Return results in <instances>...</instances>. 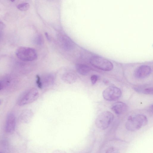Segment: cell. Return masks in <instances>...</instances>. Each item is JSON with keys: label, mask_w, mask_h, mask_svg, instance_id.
Wrapping results in <instances>:
<instances>
[{"label": "cell", "mask_w": 153, "mask_h": 153, "mask_svg": "<svg viewBox=\"0 0 153 153\" xmlns=\"http://www.w3.org/2000/svg\"><path fill=\"white\" fill-rule=\"evenodd\" d=\"M147 123V119L145 115L140 114L133 115L128 117L125 127L129 131H135L145 126Z\"/></svg>", "instance_id": "obj_1"}, {"label": "cell", "mask_w": 153, "mask_h": 153, "mask_svg": "<svg viewBox=\"0 0 153 153\" xmlns=\"http://www.w3.org/2000/svg\"><path fill=\"white\" fill-rule=\"evenodd\" d=\"M16 54L20 60L25 62H30L36 59L37 54L36 50L32 48L21 47L16 51Z\"/></svg>", "instance_id": "obj_2"}, {"label": "cell", "mask_w": 153, "mask_h": 153, "mask_svg": "<svg viewBox=\"0 0 153 153\" xmlns=\"http://www.w3.org/2000/svg\"><path fill=\"white\" fill-rule=\"evenodd\" d=\"M114 119V115L111 112L104 111L97 116L95 121V124L99 128L105 130L109 126Z\"/></svg>", "instance_id": "obj_3"}, {"label": "cell", "mask_w": 153, "mask_h": 153, "mask_svg": "<svg viewBox=\"0 0 153 153\" xmlns=\"http://www.w3.org/2000/svg\"><path fill=\"white\" fill-rule=\"evenodd\" d=\"M90 62L94 67L104 71H110L113 68V64L111 62L99 56L91 57Z\"/></svg>", "instance_id": "obj_4"}, {"label": "cell", "mask_w": 153, "mask_h": 153, "mask_svg": "<svg viewBox=\"0 0 153 153\" xmlns=\"http://www.w3.org/2000/svg\"><path fill=\"white\" fill-rule=\"evenodd\" d=\"M39 93L35 88H32L22 94L19 98L18 104L19 106L24 105L35 101L38 98Z\"/></svg>", "instance_id": "obj_5"}, {"label": "cell", "mask_w": 153, "mask_h": 153, "mask_svg": "<svg viewBox=\"0 0 153 153\" xmlns=\"http://www.w3.org/2000/svg\"><path fill=\"white\" fill-rule=\"evenodd\" d=\"M122 92L119 88L114 86H110L105 89L103 91L102 96L106 100L115 101L121 97Z\"/></svg>", "instance_id": "obj_6"}, {"label": "cell", "mask_w": 153, "mask_h": 153, "mask_svg": "<svg viewBox=\"0 0 153 153\" xmlns=\"http://www.w3.org/2000/svg\"><path fill=\"white\" fill-rule=\"evenodd\" d=\"M151 72L152 69L149 66L146 65H142L135 69L134 76L137 79H143L148 77Z\"/></svg>", "instance_id": "obj_7"}, {"label": "cell", "mask_w": 153, "mask_h": 153, "mask_svg": "<svg viewBox=\"0 0 153 153\" xmlns=\"http://www.w3.org/2000/svg\"><path fill=\"white\" fill-rule=\"evenodd\" d=\"M59 39L62 46L65 50L69 51L74 48V43L68 36L62 34L60 35L59 36Z\"/></svg>", "instance_id": "obj_8"}, {"label": "cell", "mask_w": 153, "mask_h": 153, "mask_svg": "<svg viewBox=\"0 0 153 153\" xmlns=\"http://www.w3.org/2000/svg\"><path fill=\"white\" fill-rule=\"evenodd\" d=\"M16 118L15 115L12 113L9 114L7 117L5 125V130L8 133L13 132L15 128Z\"/></svg>", "instance_id": "obj_9"}, {"label": "cell", "mask_w": 153, "mask_h": 153, "mask_svg": "<svg viewBox=\"0 0 153 153\" xmlns=\"http://www.w3.org/2000/svg\"><path fill=\"white\" fill-rule=\"evenodd\" d=\"M56 79V74L51 73L47 74L41 80L42 88L48 87L53 85Z\"/></svg>", "instance_id": "obj_10"}, {"label": "cell", "mask_w": 153, "mask_h": 153, "mask_svg": "<svg viewBox=\"0 0 153 153\" xmlns=\"http://www.w3.org/2000/svg\"><path fill=\"white\" fill-rule=\"evenodd\" d=\"M111 109L116 114L119 115L124 113L126 111L127 106L123 102H118L113 104Z\"/></svg>", "instance_id": "obj_11"}, {"label": "cell", "mask_w": 153, "mask_h": 153, "mask_svg": "<svg viewBox=\"0 0 153 153\" xmlns=\"http://www.w3.org/2000/svg\"><path fill=\"white\" fill-rule=\"evenodd\" d=\"M77 72L82 75H87L91 70V68L88 65L81 63H78L76 65Z\"/></svg>", "instance_id": "obj_12"}, {"label": "cell", "mask_w": 153, "mask_h": 153, "mask_svg": "<svg viewBox=\"0 0 153 153\" xmlns=\"http://www.w3.org/2000/svg\"><path fill=\"white\" fill-rule=\"evenodd\" d=\"M62 79L66 83L71 84L76 82L77 77L74 74L68 72L65 73L62 75Z\"/></svg>", "instance_id": "obj_13"}, {"label": "cell", "mask_w": 153, "mask_h": 153, "mask_svg": "<svg viewBox=\"0 0 153 153\" xmlns=\"http://www.w3.org/2000/svg\"><path fill=\"white\" fill-rule=\"evenodd\" d=\"M134 90L138 92L146 94H153V87L147 86L142 85L135 87Z\"/></svg>", "instance_id": "obj_14"}, {"label": "cell", "mask_w": 153, "mask_h": 153, "mask_svg": "<svg viewBox=\"0 0 153 153\" xmlns=\"http://www.w3.org/2000/svg\"><path fill=\"white\" fill-rule=\"evenodd\" d=\"M21 117L26 121H29L33 116V113L30 109H26L24 110L21 114Z\"/></svg>", "instance_id": "obj_15"}, {"label": "cell", "mask_w": 153, "mask_h": 153, "mask_svg": "<svg viewBox=\"0 0 153 153\" xmlns=\"http://www.w3.org/2000/svg\"><path fill=\"white\" fill-rule=\"evenodd\" d=\"M17 8L22 11H26L30 7V4L26 2L22 3L19 4L17 6Z\"/></svg>", "instance_id": "obj_16"}, {"label": "cell", "mask_w": 153, "mask_h": 153, "mask_svg": "<svg viewBox=\"0 0 153 153\" xmlns=\"http://www.w3.org/2000/svg\"><path fill=\"white\" fill-rule=\"evenodd\" d=\"M34 42L38 45H42L44 43L43 38L41 35H38L36 36L34 39Z\"/></svg>", "instance_id": "obj_17"}, {"label": "cell", "mask_w": 153, "mask_h": 153, "mask_svg": "<svg viewBox=\"0 0 153 153\" xmlns=\"http://www.w3.org/2000/svg\"><path fill=\"white\" fill-rule=\"evenodd\" d=\"M105 153H120L118 149L115 147H111L108 148Z\"/></svg>", "instance_id": "obj_18"}, {"label": "cell", "mask_w": 153, "mask_h": 153, "mask_svg": "<svg viewBox=\"0 0 153 153\" xmlns=\"http://www.w3.org/2000/svg\"><path fill=\"white\" fill-rule=\"evenodd\" d=\"M36 83L37 86L40 89L42 88H43L41 79L39 75H37L36 76Z\"/></svg>", "instance_id": "obj_19"}, {"label": "cell", "mask_w": 153, "mask_h": 153, "mask_svg": "<svg viewBox=\"0 0 153 153\" xmlns=\"http://www.w3.org/2000/svg\"><path fill=\"white\" fill-rule=\"evenodd\" d=\"M98 79V76L97 75H94L91 77V80L92 84H94L97 82Z\"/></svg>", "instance_id": "obj_20"}, {"label": "cell", "mask_w": 153, "mask_h": 153, "mask_svg": "<svg viewBox=\"0 0 153 153\" xmlns=\"http://www.w3.org/2000/svg\"><path fill=\"white\" fill-rule=\"evenodd\" d=\"M5 27V25L3 22L0 19V29H3Z\"/></svg>", "instance_id": "obj_21"}, {"label": "cell", "mask_w": 153, "mask_h": 153, "mask_svg": "<svg viewBox=\"0 0 153 153\" xmlns=\"http://www.w3.org/2000/svg\"><path fill=\"white\" fill-rule=\"evenodd\" d=\"M52 153H66L64 151L60 150H56L53 151Z\"/></svg>", "instance_id": "obj_22"}, {"label": "cell", "mask_w": 153, "mask_h": 153, "mask_svg": "<svg viewBox=\"0 0 153 153\" xmlns=\"http://www.w3.org/2000/svg\"><path fill=\"white\" fill-rule=\"evenodd\" d=\"M45 35L48 41H50L51 40L50 37L47 32L45 33Z\"/></svg>", "instance_id": "obj_23"}, {"label": "cell", "mask_w": 153, "mask_h": 153, "mask_svg": "<svg viewBox=\"0 0 153 153\" xmlns=\"http://www.w3.org/2000/svg\"><path fill=\"white\" fill-rule=\"evenodd\" d=\"M3 87L2 84L0 82V91L3 88Z\"/></svg>", "instance_id": "obj_24"}, {"label": "cell", "mask_w": 153, "mask_h": 153, "mask_svg": "<svg viewBox=\"0 0 153 153\" xmlns=\"http://www.w3.org/2000/svg\"><path fill=\"white\" fill-rule=\"evenodd\" d=\"M1 102H2V100H0V105L1 104Z\"/></svg>", "instance_id": "obj_25"}, {"label": "cell", "mask_w": 153, "mask_h": 153, "mask_svg": "<svg viewBox=\"0 0 153 153\" xmlns=\"http://www.w3.org/2000/svg\"><path fill=\"white\" fill-rule=\"evenodd\" d=\"M0 153H2L0 152Z\"/></svg>", "instance_id": "obj_26"}]
</instances>
